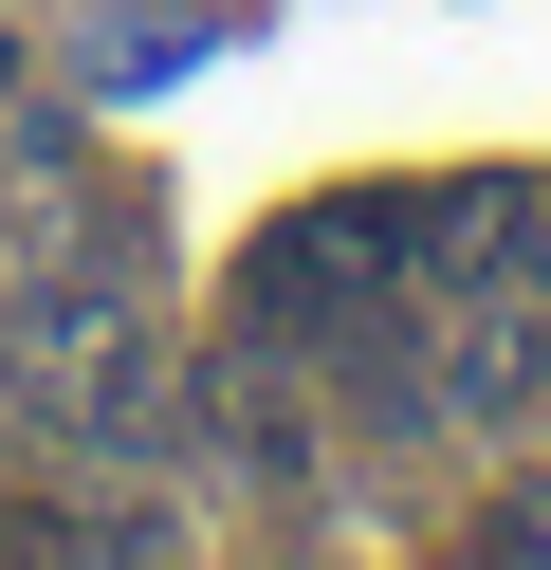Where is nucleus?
I'll use <instances>...</instances> for the list:
<instances>
[{"label": "nucleus", "instance_id": "obj_1", "mask_svg": "<svg viewBox=\"0 0 551 570\" xmlns=\"http://www.w3.org/2000/svg\"><path fill=\"white\" fill-rule=\"evenodd\" d=\"M404 276H423V185H350V203H313V222H276L239 258V332L257 350H331L350 313H386Z\"/></svg>", "mask_w": 551, "mask_h": 570}, {"label": "nucleus", "instance_id": "obj_2", "mask_svg": "<svg viewBox=\"0 0 551 570\" xmlns=\"http://www.w3.org/2000/svg\"><path fill=\"white\" fill-rule=\"evenodd\" d=\"M0 75H19V38H0Z\"/></svg>", "mask_w": 551, "mask_h": 570}]
</instances>
